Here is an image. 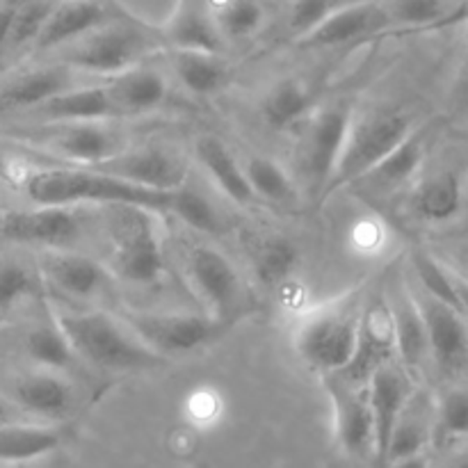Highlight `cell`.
<instances>
[{"label": "cell", "instance_id": "6da1fadb", "mask_svg": "<svg viewBox=\"0 0 468 468\" xmlns=\"http://www.w3.org/2000/svg\"><path fill=\"white\" fill-rule=\"evenodd\" d=\"M176 192L149 190L85 167L39 169L26 178V195L37 206L64 208L87 201L105 206H140L151 213H172Z\"/></svg>", "mask_w": 468, "mask_h": 468}, {"label": "cell", "instance_id": "7a4b0ae2", "mask_svg": "<svg viewBox=\"0 0 468 468\" xmlns=\"http://www.w3.org/2000/svg\"><path fill=\"white\" fill-rule=\"evenodd\" d=\"M59 332L67 336L73 355L103 370H149L165 364L131 329H123L112 315L101 311L59 314Z\"/></svg>", "mask_w": 468, "mask_h": 468}, {"label": "cell", "instance_id": "3957f363", "mask_svg": "<svg viewBox=\"0 0 468 468\" xmlns=\"http://www.w3.org/2000/svg\"><path fill=\"white\" fill-rule=\"evenodd\" d=\"M163 46V35L146 27L131 16H119L82 39L73 41L64 55L62 64L71 71L99 73V76H119L131 71L144 58L154 55Z\"/></svg>", "mask_w": 468, "mask_h": 468}, {"label": "cell", "instance_id": "277c9868", "mask_svg": "<svg viewBox=\"0 0 468 468\" xmlns=\"http://www.w3.org/2000/svg\"><path fill=\"white\" fill-rule=\"evenodd\" d=\"M414 133L410 114L402 110H370L350 123L346 144L336 169L323 192V199L350 183L359 181L378 167L391 151H396Z\"/></svg>", "mask_w": 468, "mask_h": 468}, {"label": "cell", "instance_id": "5b68a950", "mask_svg": "<svg viewBox=\"0 0 468 468\" xmlns=\"http://www.w3.org/2000/svg\"><path fill=\"white\" fill-rule=\"evenodd\" d=\"M108 218L112 263L119 277L131 283H154L163 274L165 261L151 210L108 206Z\"/></svg>", "mask_w": 468, "mask_h": 468}, {"label": "cell", "instance_id": "8992f818", "mask_svg": "<svg viewBox=\"0 0 468 468\" xmlns=\"http://www.w3.org/2000/svg\"><path fill=\"white\" fill-rule=\"evenodd\" d=\"M359 315L361 304L346 302L304 320L295 341L302 359L320 373L336 375L346 370L356 350Z\"/></svg>", "mask_w": 468, "mask_h": 468}, {"label": "cell", "instance_id": "52a82bcc", "mask_svg": "<svg viewBox=\"0 0 468 468\" xmlns=\"http://www.w3.org/2000/svg\"><path fill=\"white\" fill-rule=\"evenodd\" d=\"M393 356H396V320H393L391 300L384 292H375L361 304L355 356L350 366L334 378L352 387H368L375 370L391 364Z\"/></svg>", "mask_w": 468, "mask_h": 468}, {"label": "cell", "instance_id": "ba28073f", "mask_svg": "<svg viewBox=\"0 0 468 468\" xmlns=\"http://www.w3.org/2000/svg\"><path fill=\"white\" fill-rule=\"evenodd\" d=\"M350 123V110L327 108L314 114L302 131L300 146H297V163H300L302 174L309 178L311 187L318 192L320 199H323L324 187H327L338 158H341Z\"/></svg>", "mask_w": 468, "mask_h": 468}, {"label": "cell", "instance_id": "9c48e42d", "mask_svg": "<svg viewBox=\"0 0 468 468\" xmlns=\"http://www.w3.org/2000/svg\"><path fill=\"white\" fill-rule=\"evenodd\" d=\"M126 327L158 356L187 355L213 341L219 323L195 314H126Z\"/></svg>", "mask_w": 468, "mask_h": 468}, {"label": "cell", "instance_id": "30bf717a", "mask_svg": "<svg viewBox=\"0 0 468 468\" xmlns=\"http://www.w3.org/2000/svg\"><path fill=\"white\" fill-rule=\"evenodd\" d=\"M186 277L213 314L215 323H227L242 302V283L236 268L222 251L192 245L186 251Z\"/></svg>", "mask_w": 468, "mask_h": 468}, {"label": "cell", "instance_id": "8fae6325", "mask_svg": "<svg viewBox=\"0 0 468 468\" xmlns=\"http://www.w3.org/2000/svg\"><path fill=\"white\" fill-rule=\"evenodd\" d=\"M85 169H94V172L119 178V181L158 192L181 190L187 176L186 163L178 155H174L167 149H154V146L137 151L126 149L123 154L114 155L105 163Z\"/></svg>", "mask_w": 468, "mask_h": 468}, {"label": "cell", "instance_id": "7c38bea8", "mask_svg": "<svg viewBox=\"0 0 468 468\" xmlns=\"http://www.w3.org/2000/svg\"><path fill=\"white\" fill-rule=\"evenodd\" d=\"M80 218L64 206H37L35 210H9L0 219L5 240L18 245L69 247L80 238Z\"/></svg>", "mask_w": 468, "mask_h": 468}, {"label": "cell", "instance_id": "4fadbf2b", "mask_svg": "<svg viewBox=\"0 0 468 468\" xmlns=\"http://www.w3.org/2000/svg\"><path fill=\"white\" fill-rule=\"evenodd\" d=\"M41 144L80 167H94L128 149L122 133L110 126H99V122L58 123L50 131L41 133Z\"/></svg>", "mask_w": 468, "mask_h": 468}, {"label": "cell", "instance_id": "5bb4252c", "mask_svg": "<svg viewBox=\"0 0 468 468\" xmlns=\"http://www.w3.org/2000/svg\"><path fill=\"white\" fill-rule=\"evenodd\" d=\"M414 388H411L410 375L396 364H387L373 373L368 382V402L373 411L375 428V462L378 468H384L388 441L400 420L402 411L410 405Z\"/></svg>", "mask_w": 468, "mask_h": 468}, {"label": "cell", "instance_id": "9a60e30c", "mask_svg": "<svg viewBox=\"0 0 468 468\" xmlns=\"http://www.w3.org/2000/svg\"><path fill=\"white\" fill-rule=\"evenodd\" d=\"M329 393L336 410V432L343 451L356 460L375 457V428L368 387H352L334 378L329 384Z\"/></svg>", "mask_w": 468, "mask_h": 468}, {"label": "cell", "instance_id": "2e32d148", "mask_svg": "<svg viewBox=\"0 0 468 468\" xmlns=\"http://www.w3.org/2000/svg\"><path fill=\"white\" fill-rule=\"evenodd\" d=\"M119 16H123V12L114 7L112 0H59L32 50L71 44Z\"/></svg>", "mask_w": 468, "mask_h": 468}, {"label": "cell", "instance_id": "e0dca14e", "mask_svg": "<svg viewBox=\"0 0 468 468\" xmlns=\"http://www.w3.org/2000/svg\"><path fill=\"white\" fill-rule=\"evenodd\" d=\"M420 315H423L425 332H428L430 356L446 373H455L468 359V329L464 315L452 311L451 306L432 300L423 292L416 297Z\"/></svg>", "mask_w": 468, "mask_h": 468}, {"label": "cell", "instance_id": "ac0fdd59", "mask_svg": "<svg viewBox=\"0 0 468 468\" xmlns=\"http://www.w3.org/2000/svg\"><path fill=\"white\" fill-rule=\"evenodd\" d=\"M391 26V16L384 5L378 3H355L347 7L334 9L315 30L300 39L302 48H332V46L350 44L366 35Z\"/></svg>", "mask_w": 468, "mask_h": 468}, {"label": "cell", "instance_id": "d6986e66", "mask_svg": "<svg viewBox=\"0 0 468 468\" xmlns=\"http://www.w3.org/2000/svg\"><path fill=\"white\" fill-rule=\"evenodd\" d=\"M73 73L76 71H71L64 64L18 73L0 87V114L35 110L62 91H69L73 85Z\"/></svg>", "mask_w": 468, "mask_h": 468}, {"label": "cell", "instance_id": "ffe728a7", "mask_svg": "<svg viewBox=\"0 0 468 468\" xmlns=\"http://www.w3.org/2000/svg\"><path fill=\"white\" fill-rule=\"evenodd\" d=\"M32 117L44 123H90L122 117L105 87H78L46 101L32 110Z\"/></svg>", "mask_w": 468, "mask_h": 468}, {"label": "cell", "instance_id": "44dd1931", "mask_svg": "<svg viewBox=\"0 0 468 468\" xmlns=\"http://www.w3.org/2000/svg\"><path fill=\"white\" fill-rule=\"evenodd\" d=\"M163 39L172 44L174 50L219 55L224 48V39L210 16L208 0H181L176 14L165 27Z\"/></svg>", "mask_w": 468, "mask_h": 468}, {"label": "cell", "instance_id": "7402d4cb", "mask_svg": "<svg viewBox=\"0 0 468 468\" xmlns=\"http://www.w3.org/2000/svg\"><path fill=\"white\" fill-rule=\"evenodd\" d=\"M46 279L71 297H91L103 288L108 274L96 261L71 251H53L41 259Z\"/></svg>", "mask_w": 468, "mask_h": 468}, {"label": "cell", "instance_id": "603a6c76", "mask_svg": "<svg viewBox=\"0 0 468 468\" xmlns=\"http://www.w3.org/2000/svg\"><path fill=\"white\" fill-rule=\"evenodd\" d=\"M393 320H396V356L400 359L402 370L407 375L419 373L430 356L428 332H425L423 315L419 302L411 292H400L396 302H391Z\"/></svg>", "mask_w": 468, "mask_h": 468}, {"label": "cell", "instance_id": "cb8c5ba5", "mask_svg": "<svg viewBox=\"0 0 468 468\" xmlns=\"http://www.w3.org/2000/svg\"><path fill=\"white\" fill-rule=\"evenodd\" d=\"M122 114H140L158 108L167 96V80L163 73L146 67H135L110 78L105 87Z\"/></svg>", "mask_w": 468, "mask_h": 468}, {"label": "cell", "instance_id": "d4e9b609", "mask_svg": "<svg viewBox=\"0 0 468 468\" xmlns=\"http://www.w3.org/2000/svg\"><path fill=\"white\" fill-rule=\"evenodd\" d=\"M197 158L201 160L206 172L210 174V178L218 183L219 190L229 199H233L240 206L254 204L256 195L251 190L250 181H247L245 169L238 165L231 151L218 137H201V140H197Z\"/></svg>", "mask_w": 468, "mask_h": 468}, {"label": "cell", "instance_id": "484cf974", "mask_svg": "<svg viewBox=\"0 0 468 468\" xmlns=\"http://www.w3.org/2000/svg\"><path fill=\"white\" fill-rule=\"evenodd\" d=\"M14 400L18 407L37 416L55 419L71 407V388L53 373H35L18 379L14 387Z\"/></svg>", "mask_w": 468, "mask_h": 468}, {"label": "cell", "instance_id": "4316f807", "mask_svg": "<svg viewBox=\"0 0 468 468\" xmlns=\"http://www.w3.org/2000/svg\"><path fill=\"white\" fill-rule=\"evenodd\" d=\"M62 432L48 425L9 423L0 428V462L21 464L58 451Z\"/></svg>", "mask_w": 468, "mask_h": 468}, {"label": "cell", "instance_id": "83f0119b", "mask_svg": "<svg viewBox=\"0 0 468 468\" xmlns=\"http://www.w3.org/2000/svg\"><path fill=\"white\" fill-rule=\"evenodd\" d=\"M174 71L192 94H215L229 80V67L219 55L197 53V50H174Z\"/></svg>", "mask_w": 468, "mask_h": 468}, {"label": "cell", "instance_id": "f1b7e54d", "mask_svg": "<svg viewBox=\"0 0 468 468\" xmlns=\"http://www.w3.org/2000/svg\"><path fill=\"white\" fill-rule=\"evenodd\" d=\"M425 155V133L414 131L396 151L387 155L378 167L370 169L361 183H368L370 187H398L410 181L419 172Z\"/></svg>", "mask_w": 468, "mask_h": 468}, {"label": "cell", "instance_id": "f546056e", "mask_svg": "<svg viewBox=\"0 0 468 468\" xmlns=\"http://www.w3.org/2000/svg\"><path fill=\"white\" fill-rule=\"evenodd\" d=\"M416 213L430 222H446L462 210V183L455 174L430 176L414 192Z\"/></svg>", "mask_w": 468, "mask_h": 468}, {"label": "cell", "instance_id": "4dcf8cb0", "mask_svg": "<svg viewBox=\"0 0 468 468\" xmlns=\"http://www.w3.org/2000/svg\"><path fill=\"white\" fill-rule=\"evenodd\" d=\"M59 0H23L14 16L12 27H9L7 44H5V62L3 69L16 62L21 55L35 48L46 21L50 18L53 9L58 7Z\"/></svg>", "mask_w": 468, "mask_h": 468}, {"label": "cell", "instance_id": "1f68e13d", "mask_svg": "<svg viewBox=\"0 0 468 468\" xmlns=\"http://www.w3.org/2000/svg\"><path fill=\"white\" fill-rule=\"evenodd\" d=\"M314 108V91L297 78L277 82L263 101V117L272 128H288L302 122Z\"/></svg>", "mask_w": 468, "mask_h": 468}, {"label": "cell", "instance_id": "d6a6232c", "mask_svg": "<svg viewBox=\"0 0 468 468\" xmlns=\"http://www.w3.org/2000/svg\"><path fill=\"white\" fill-rule=\"evenodd\" d=\"M208 9L222 39H247L265 18L259 0H208Z\"/></svg>", "mask_w": 468, "mask_h": 468}, {"label": "cell", "instance_id": "836d02e7", "mask_svg": "<svg viewBox=\"0 0 468 468\" xmlns=\"http://www.w3.org/2000/svg\"><path fill=\"white\" fill-rule=\"evenodd\" d=\"M430 423L425 420L423 405H416L414 396H411L410 405L402 411L400 420H398L396 430L391 434V441H388L387 455H384V468L393 462L407 460V457L423 455L425 443L430 441Z\"/></svg>", "mask_w": 468, "mask_h": 468}, {"label": "cell", "instance_id": "e575fe53", "mask_svg": "<svg viewBox=\"0 0 468 468\" xmlns=\"http://www.w3.org/2000/svg\"><path fill=\"white\" fill-rule=\"evenodd\" d=\"M411 265H414V272L416 277H419L420 286H423L425 295L441 302V304L451 306L452 311L464 315L452 272H448V270L443 268L437 259H432L428 251H420V250H416L414 254H411Z\"/></svg>", "mask_w": 468, "mask_h": 468}, {"label": "cell", "instance_id": "d590c367", "mask_svg": "<svg viewBox=\"0 0 468 468\" xmlns=\"http://www.w3.org/2000/svg\"><path fill=\"white\" fill-rule=\"evenodd\" d=\"M297 250L286 238H268L254 250L256 277L265 286H277L295 270Z\"/></svg>", "mask_w": 468, "mask_h": 468}, {"label": "cell", "instance_id": "8d00e7d4", "mask_svg": "<svg viewBox=\"0 0 468 468\" xmlns=\"http://www.w3.org/2000/svg\"><path fill=\"white\" fill-rule=\"evenodd\" d=\"M245 176L254 190L256 199H268L274 204H288L295 199V187L282 167L270 158H251L245 167Z\"/></svg>", "mask_w": 468, "mask_h": 468}, {"label": "cell", "instance_id": "74e56055", "mask_svg": "<svg viewBox=\"0 0 468 468\" xmlns=\"http://www.w3.org/2000/svg\"><path fill=\"white\" fill-rule=\"evenodd\" d=\"M26 352L32 361L50 370L67 368L73 359V350L69 346L67 336L59 332V327H35L26 336Z\"/></svg>", "mask_w": 468, "mask_h": 468}, {"label": "cell", "instance_id": "f35d334b", "mask_svg": "<svg viewBox=\"0 0 468 468\" xmlns=\"http://www.w3.org/2000/svg\"><path fill=\"white\" fill-rule=\"evenodd\" d=\"M434 434L439 441H457L468 437V388H448L437 405Z\"/></svg>", "mask_w": 468, "mask_h": 468}, {"label": "cell", "instance_id": "ab89813d", "mask_svg": "<svg viewBox=\"0 0 468 468\" xmlns=\"http://www.w3.org/2000/svg\"><path fill=\"white\" fill-rule=\"evenodd\" d=\"M37 291H39V282L30 268L16 261L0 263V315L9 314L12 306H16L26 297H32Z\"/></svg>", "mask_w": 468, "mask_h": 468}, {"label": "cell", "instance_id": "60d3db41", "mask_svg": "<svg viewBox=\"0 0 468 468\" xmlns=\"http://www.w3.org/2000/svg\"><path fill=\"white\" fill-rule=\"evenodd\" d=\"M172 213L178 215L183 222L190 224V227L197 229V231L210 233L218 229V215H215V210L210 208L208 201H206L201 195H197V192L186 190V187H181V190L176 192Z\"/></svg>", "mask_w": 468, "mask_h": 468}, {"label": "cell", "instance_id": "b9f144b4", "mask_svg": "<svg viewBox=\"0 0 468 468\" xmlns=\"http://www.w3.org/2000/svg\"><path fill=\"white\" fill-rule=\"evenodd\" d=\"M388 9L391 23L402 26H430V23L441 21L446 7L441 0H393Z\"/></svg>", "mask_w": 468, "mask_h": 468}, {"label": "cell", "instance_id": "7bdbcfd3", "mask_svg": "<svg viewBox=\"0 0 468 468\" xmlns=\"http://www.w3.org/2000/svg\"><path fill=\"white\" fill-rule=\"evenodd\" d=\"M332 0H295L288 14V27L297 37L309 35L332 14Z\"/></svg>", "mask_w": 468, "mask_h": 468}, {"label": "cell", "instance_id": "ee69618b", "mask_svg": "<svg viewBox=\"0 0 468 468\" xmlns=\"http://www.w3.org/2000/svg\"><path fill=\"white\" fill-rule=\"evenodd\" d=\"M21 3L23 0H0V71H3L5 44H7L9 27H12V21L14 16H16Z\"/></svg>", "mask_w": 468, "mask_h": 468}, {"label": "cell", "instance_id": "f6af8a7d", "mask_svg": "<svg viewBox=\"0 0 468 468\" xmlns=\"http://www.w3.org/2000/svg\"><path fill=\"white\" fill-rule=\"evenodd\" d=\"M452 279H455V288H457V295H460L462 309H464V315H468V279L455 272H452Z\"/></svg>", "mask_w": 468, "mask_h": 468}, {"label": "cell", "instance_id": "bcb514c9", "mask_svg": "<svg viewBox=\"0 0 468 468\" xmlns=\"http://www.w3.org/2000/svg\"><path fill=\"white\" fill-rule=\"evenodd\" d=\"M387 468H428V460H425V455H416L400 462H393V464H388Z\"/></svg>", "mask_w": 468, "mask_h": 468}, {"label": "cell", "instance_id": "7dc6e473", "mask_svg": "<svg viewBox=\"0 0 468 468\" xmlns=\"http://www.w3.org/2000/svg\"><path fill=\"white\" fill-rule=\"evenodd\" d=\"M9 423H16V419H14V410L3 400V398H0V428Z\"/></svg>", "mask_w": 468, "mask_h": 468}, {"label": "cell", "instance_id": "c3c4849f", "mask_svg": "<svg viewBox=\"0 0 468 468\" xmlns=\"http://www.w3.org/2000/svg\"><path fill=\"white\" fill-rule=\"evenodd\" d=\"M446 468H468V448H464V451L455 452V455L448 460Z\"/></svg>", "mask_w": 468, "mask_h": 468}, {"label": "cell", "instance_id": "681fc988", "mask_svg": "<svg viewBox=\"0 0 468 468\" xmlns=\"http://www.w3.org/2000/svg\"><path fill=\"white\" fill-rule=\"evenodd\" d=\"M466 87H468V69H466Z\"/></svg>", "mask_w": 468, "mask_h": 468}, {"label": "cell", "instance_id": "f907efd6", "mask_svg": "<svg viewBox=\"0 0 468 468\" xmlns=\"http://www.w3.org/2000/svg\"><path fill=\"white\" fill-rule=\"evenodd\" d=\"M466 279H468V277H466Z\"/></svg>", "mask_w": 468, "mask_h": 468}]
</instances>
